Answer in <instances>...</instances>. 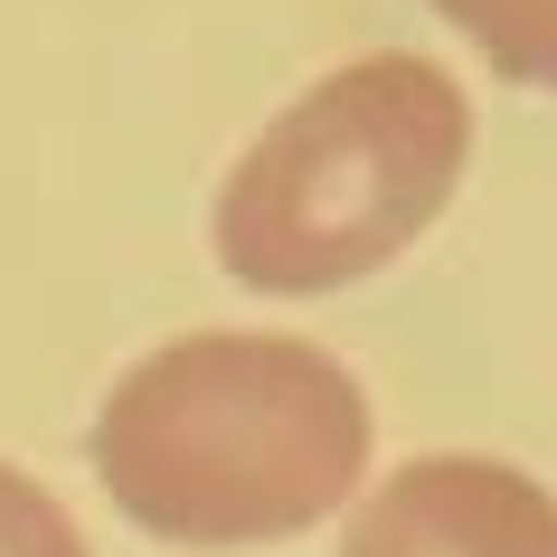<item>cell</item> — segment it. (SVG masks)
Instances as JSON below:
<instances>
[{
    "label": "cell",
    "instance_id": "6da1fadb",
    "mask_svg": "<svg viewBox=\"0 0 557 557\" xmlns=\"http://www.w3.org/2000/svg\"><path fill=\"white\" fill-rule=\"evenodd\" d=\"M95 472L123 520L180 548H264L331 520L369 472V397L284 331H189L95 416Z\"/></svg>",
    "mask_w": 557,
    "mask_h": 557
},
{
    "label": "cell",
    "instance_id": "7a4b0ae2",
    "mask_svg": "<svg viewBox=\"0 0 557 557\" xmlns=\"http://www.w3.org/2000/svg\"><path fill=\"white\" fill-rule=\"evenodd\" d=\"M472 151L463 86L425 58H350L284 104L218 189V264L246 294H341L407 256Z\"/></svg>",
    "mask_w": 557,
    "mask_h": 557
},
{
    "label": "cell",
    "instance_id": "3957f363",
    "mask_svg": "<svg viewBox=\"0 0 557 557\" xmlns=\"http://www.w3.org/2000/svg\"><path fill=\"white\" fill-rule=\"evenodd\" d=\"M341 557H557V500L520 463L425 454L387 472V492L350 520Z\"/></svg>",
    "mask_w": 557,
    "mask_h": 557
},
{
    "label": "cell",
    "instance_id": "277c9868",
    "mask_svg": "<svg viewBox=\"0 0 557 557\" xmlns=\"http://www.w3.org/2000/svg\"><path fill=\"white\" fill-rule=\"evenodd\" d=\"M435 10L510 86H548L557 95V0H435Z\"/></svg>",
    "mask_w": 557,
    "mask_h": 557
},
{
    "label": "cell",
    "instance_id": "5b68a950",
    "mask_svg": "<svg viewBox=\"0 0 557 557\" xmlns=\"http://www.w3.org/2000/svg\"><path fill=\"white\" fill-rule=\"evenodd\" d=\"M0 557H86V539L58 510V492L29 482L20 463H0Z\"/></svg>",
    "mask_w": 557,
    "mask_h": 557
}]
</instances>
